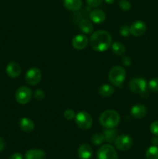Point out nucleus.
<instances>
[{
	"mask_svg": "<svg viewBox=\"0 0 158 159\" xmlns=\"http://www.w3.org/2000/svg\"><path fill=\"white\" fill-rule=\"evenodd\" d=\"M77 154L80 159H91L92 158L93 151L88 144H82L79 147Z\"/></svg>",
	"mask_w": 158,
	"mask_h": 159,
	"instance_id": "nucleus-13",
	"label": "nucleus"
},
{
	"mask_svg": "<svg viewBox=\"0 0 158 159\" xmlns=\"http://www.w3.org/2000/svg\"><path fill=\"white\" fill-rule=\"evenodd\" d=\"M103 134L105 137V141L108 143H112L118 137V131L116 129H115V127L105 128L103 131Z\"/></svg>",
	"mask_w": 158,
	"mask_h": 159,
	"instance_id": "nucleus-20",
	"label": "nucleus"
},
{
	"mask_svg": "<svg viewBox=\"0 0 158 159\" xmlns=\"http://www.w3.org/2000/svg\"><path fill=\"white\" fill-rule=\"evenodd\" d=\"M91 141L94 145H99V144H102L104 142L105 137H104L103 134L96 133L91 136Z\"/></svg>",
	"mask_w": 158,
	"mask_h": 159,
	"instance_id": "nucleus-24",
	"label": "nucleus"
},
{
	"mask_svg": "<svg viewBox=\"0 0 158 159\" xmlns=\"http://www.w3.org/2000/svg\"><path fill=\"white\" fill-rule=\"evenodd\" d=\"M147 159H158V147L157 146H151L147 149L146 152Z\"/></svg>",
	"mask_w": 158,
	"mask_h": 159,
	"instance_id": "nucleus-23",
	"label": "nucleus"
},
{
	"mask_svg": "<svg viewBox=\"0 0 158 159\" xmlns=\"http://www.w3.org/2000/svg\"><path fill=\"white\" fill-rule=\"evenodd\" d=\"M5 148V142H4V140L0 137V152L3 150V148Z\"/></svg>",
	"mask_w": 158,
	"mask_h": 159,
	"instance_id": "nucleus-35",
	"label": "nucleus"
},
{
	"mask_svg": "<svg viewBox=\"0 0 158 159\" xmlns=\"http://www.w3.org/2000/svg\"><path fill=\"white\" fill-rule=\"evenodd\" d=\"M79 27L84 34H91L93 31L92 22L86 18L82 19L79 23Z\"/></svg>",
	"mask_w": 158,
	"mask_h": 159,
	"instance_id": "nucleus-21",
	"label": "nucleus"
},
{
	"mask_svg": "<svg viewBox=\"0 0 158 159\" xmlns=\"http://www.w3.org/2000/svg\"><path fill=\"white\" fill-rule=\"evenodd\" d=\"M64 116L68 120H71L74 119V117H75V113H74V110H71V109H68V110H66L64 111Z\"/></svg>",
	"mask_w": 158,
	"mask_h": 159,
	"instance_id": "nucleus-27",
	"label": "nucleus"
},
{
	"mask_svg": "<svg viewBox=\"0 0 158 159\" xmlns=\"http://www.w3.org/2000/svg\"><path fill=\"white\" fill-rule=\"evenodd\" d=\"M34 98L37 100H42V99H43L45 98L44 92L42 89L36 90L35 93H34Z\"/></svg>",
	"mask_w": 158,
	"mask_h": 159,
	"instance_id": "nucleus-30",
	"label": "nucleus"
},
{
	"mask_svg": "<svg viewBox=\"0 0 158 159\" xmlns=\"http://www.w3.org/2000/svg\"><path fill=\"white\" fill-rule=\"evenodd\" d=\"M115 1L116 0H105V2L108 3V4H112V3H114Z\"/></svg>",
	"mask_w": 158,
	"mask_h": 159,
	"instance_id": "nucleus-36",
	"label": "nucleus"
},
{
	"mask_svg": "<svg viewBox=\"0 0 158 159\" xmlns=\"http://www.w3.org/2000/svg\"><path fill=\"white\" fill-rule=\"evenodd\" d=\"M146 30H147V25L143 21H141V20L134 22L130 26V34L136 37L143 35Z\"/></svg>",
	"mask_w": 158,
	"mask_h": 159,
	"instance_id": "nucleus-10",
	"label": "nucleus"
},
{
	"mask_svg": "<svg viewBox=\"0 0 158 159\" xmlns=\"http://www.w3.org/2000/svg\"><path fill=\"white\" fill-rule=\"evenodd\" d=\"M129 88L133 93L143 95L147 92L148 84L143 78H134L129 82Z\"/></svg>",
	"mask_w": 158,
	"mask_h": 159,
	"instance_id": "nucleus-4",
	"label": "nucleus"
},
{
	"mask_svg": "<svg viewBox=\"0 0 158 159\" xmlns=\"http://www.w3.org/2000/svg\"><path fill=\"white\" fill-rule=\"evenodd\" d=\"M122 62L125 66H129V65H131L132 61L130 59V57H129L128 56H124L122 58Z\"/></svg>",
	"mask_w": 158,
	"mask_h": 159,
	"instance_id": "nucleus-32",
	"label": "nucleus"
},
{
	"mask_svg": "<svg viewBox=\"0 0 158 159\" xmlns=\"http://www.w3.org/2000/svg\"><path fill=\"white\" fill-rule=\"evenodd\" d=\"M9 159H23V157L22 155V154L17 152V153H14L12 155H11L9 156Z\"/></svg>",
	"mask_w": 158,
	"mask_h": 159,
	"instance_id": "nucleus-33",
	"label": "nucleus"
},
{
	"mask_svg": "<svg viewBox=\"0 0 158 159\" xmlns=\"http://www.w3.org/2000/svg\"><path fill=\"white\" fill-rule=\"evenodd\" d=\"M98 92H99V94L102 97L107 98L111 96L114 93L115 88L112 85H108V84H104V85H102L99 87V91Z\"/></svg>",
	"mask_w": 158,
	"mask_h": 159,
	"instance_id": "nucleus-19",
	"label": "nucleus"
},
{
	"mask_svg": "<svg viewBox=\"0 0 158 159\" xmlns=\"http://www.w3.org/2000/svg\"><path fill=\"white\" fill-rule=\"evenodd\" d=\"M120 122V116L113 110H107L99 116V123L105 128L116 127Z\"/></svg>",
	"mask_w": 158,
	"mask_h": 159,
	"instance_id": "nucleus-2",
	"label": "nucleus"
},
{
	"mask_svg": "<svg viewBox=\"0 0 158 159\" xmlns=\"http://www.w3.org/2000/svg\"><path fill=\"white\" fill-rule=\"evenodd\" d=\"M45 158L46 154L41 149H30L25 154V159H45Z\"/></svg>",
	"mask_w": 158,
	"mask_h": 159,
	"instance_id": "nucleus-16",
	"label": "nucleus"
},
{
	"mask_svg": "<svg viewBox=\"0 0 158 159\" xmlns=\"http://www.w3.org/2000/svg\"><path fill=\"white\" fill-rule=\"evenodd\" d=\"M111 35L105 30H97L93 33L90 38V45L91 48L96 51H105L112 45Z\"/></svg>",
	"mask_w": 158,
	"mask_h": 159,
	"instance_id": "nucleus-1",
	"label": "nucleus"
},
{
	"mask_svg": "<svg viewBox=\"0 0 158 159\" xmlns=\"http://www.w3.org/2000/svg\"><path fill=\"white\" fill-rule=\"evenodd\" d=\"M90 20L91 22L96 24H100L103 23L105 20V13L101 9H94L89 14Z\"/></svg>",
	"mask_w": 158,
	"mask_h": 159,
	"instance_id": "nucleus-15",
	"label": "nucleus"
},
{
	"mask_svg": "<svg viewBox=\"0 0 158 159\" xmlns=\"http://www.w3.org/2000/svg\"><path fill=\"white\" fill-rule=\"evenodd\" d=\"M97 159H119V157L113 146L104 144L98 150Z\"/></svg>",
	"mask_w": 158,
	"mask_h": 159,
	"instance_id": "nucleus-6",
	"label": "nucleus"
},
{
	"mask_svg": "<svg viewBox=\"0 0 158 159\" xmlns=\"http://www.w3.org/2000/svg\"><path fill=\"white\" fill-rule=\"evenodd\" d=\"M152 144H153L154 146H157L158 145V136H155L152 138L151 140Z\"/></svg>",
	"mask_w": 158,
	"mask_h": 159,
	"instance_id": "nucleus-34",
	"label": "nucleus"
},
{
	"mask_svg": "<svg viewBox=\"0 0 158 159\" xmlns=\"http://www.w3.org/2000/svg\"><path fill=\"white\" fill-rule=\"evenodd\" d=\"M126 73L123 67L114 66L110 69L108 72V80L115 86L120 87L125 79Z\"/></svg>",
	"mask_w": 158,
	"mask_h": 159,
	"instance_id": "nucleus-3",
	"label": "nucleus"
},
{
	"mask_svg": "<svg viewBox=\"0 0 158 159\" xmlns=\"http://www.w3.org/2000/svg\"><path fill=\"white\" fill-rule=\"evenodd\" d=\"M33 93L30 89L27 86H21L16 90L15 98L16 102L20 105H26L30 101Z\"/></svg>",
	"mask_w": 158,
	"mask_h": 159,
	"instance_id": "nucleus-7",
	"label": "nucleus"
},
{
	"mask_svg": "<svg viewBox=\"0 0 158 159\" xmlns=\"http://www.w3.org/2000/svg\"><path fill=\"white\" fill-rule=\"evenodd\" d=\"M75 123L81 130H88L91 127L93 120L91 115L85 111H81L75 115Z\"/></svg>",
	"mask_w": 158,
	"mask_h": 159,
	"instance_id": "nucleus-5",
	"label": "nucleus"
},
{
	"mask_svg": "<svg viewBox=\"0 0 158 159\" xmlns=\"http://www.w3.org/2000/svg\"><path fill=\"white\" fill-rule=\"evenodd\" d=\"M112 50L115 54L119 56L124 54L125 51V46L120 42H115L114 43H112Z\"/></svg>",
	"mask_w": 158,
	"mask_h": 159,
	"instance_id": "nucleus-22",
	"label": "nucleus"
},
{
	"mask_svg": "<svg viewBox=\"0 0 158 159\" xmlns=\"http://www.w3.org/2000/svg\"><path fill=\"white\" fill-rule=\"evenodd\" d=\"M150 131L155 136H158V121H153L150 124Z\"/></svg>",
	"mask_w": 158,
	"mask_h": 159,
	"instance_id": "nucleus-29",
	"label": "nucleus"
},
{
	"mask_svg": "<svg viewBox=\"0 0 158 159\" xmlns=\"http://www.w3.org/2000/svg\"><path fill=\"white\" fill-rule=\"evenodd\" d=\"M42 78L41 71L38 68L33 67L29 68L26 73L25 79H26V83L30 85H36L40 82Z\"/></svg>",
	"mask_w": 158,
	"mask_h": 159,
	"instance_id": "nucleus-9",
	"label": "nucleus"
},
{
	"mask_svg": "<svg viewBox=\"0 0 158 159\" xmlns=\"http://www.w3.org/2000/svg\"><path fill=\"white\" fill-rule=\"evenodd\" d=\"M6 73L12 79L19 77L21 74V67L17 62L11 61L6 66Z\"/></svg>",
	"mask_w": 158,
	"mask_h": 159,
	"instance_id": "nucleus-12",
	"label": "nucleus"
},
{
	"mask_svg": "<svg viewBox=\"0 0 158 159\" xmlns=\"http://www.w3.org/2000/svg\"><path fill=\"white\" fill-rule=\"evenodd\" d=\"M64 6L70 11H77L81 8V0H64Z\"/></svg>",
	"mask_w": 158,
	"mask_h": 159,
	"instance_id": "nucleus-18",
	"label": "nucleus"
},
{
	"mask_svg": "<svg viewBox=\"0 0 158 159\" xmlns=\"http://www.w3.org/2000/svg\"><path fill=\"white\" fill-rule=\"evenodd\" d=\"M86 2L89 7L95 8L100 6L101 3L102 2V0H86Z\"/></svg>",
	"mask_w": 158,
	"mask_h": 159,
	"instance_id": "nucleus-31",
	"label": "nucleus"
},
{
	"mask_svg": "<svg viewBox=\"0 0 158 159\" xmlns=\"http://www.w3.org/2000/svg\"><path fill=\"white\" fill-rule=\"evenodd\" d=\"M148 89L153 93H158V78H153L148 82Z\"/></svg>",
	"mask_w": 158,
	"mask_h": 159,
	"instance_id": "nucleus-25",
	"label": "nucleus"
},
{
	"mask_svg": "<svg viewBox=\"0 0 158 159\" xmlns=\"http://www.w3.org/2000/svg\"><path fill=\"white\" fill-rule=\"evenodd\" d=\"M130 113L132 116L136 119H143L147 115V109L145 106L137 104L132 107Z\"/></svg>",
	"mask_w": 158,
	"mask_h": 159,
	"instance_id": "nucleus-14",
	"label": "nucleus"
},
{
	"mask_svg": "<svg viewBox=\"0 0 158 159\" xmlns=\"http://www.w3.org/2000/svg\"><path fill=\"white\" fill-rule=\"evenodd\" d=\"M133 144V140L129 135L122 134L119 135L115 140L114 144L116 149L122 152H125L129 149Z\"/></svg>",
	"mask_w": 158,
	"mask_h": 159,
	"instance_id": "nucleus-8",
	"label": "nucleus"
},
{
	"mask_svg": "<svg viewBox=\"0 0 158 159\" xmlns=\"http://www.w3.org/2000/svg\"><path fill=\"white\" fill-rule=\"evenodd\" d=\"M119 6L124 11H128L131 9V4L128 0H120L119 2Z\"/></svg>",
	"mask_w": 158,
	"mask_h": 159,
	"instance_id": "nucleus-26",
	"label": "nucleus"
},
{
	"mask_svg": "<svg viewBox=\"0 0 158 159\" xmlns=\"http://www.w3.org/2000/svg\"><path fill=\"white\" fill-rule=\"evenodd\" d=\"M88 40L86 36L83 34H77L72 39V46L76 50H83L87 47Z\"/></svg>",
	"mask_w": 158,
	"mask_h": 159,
	"instance_id": "nucleus-11",
	"label": "nucleus"
},
{
	"mask_svg": "<svg viewBox=\"0 0 158 159\" xmlns=\"http://www.w3.org/2000/svg\"><path fill=\"white\" fill-rule=\"evenodd\" d=\"M19 125H20V129L26 133L33 131L34 130V127H35L33 121L26 117L21 118L19 122Z\"/></svg>",
	"mask_w": 158,
	"mask_h": 159,
	"instance_id": "nucleus-17",
	"label": "nucleus"
},
{
	"mask_svg": "<svg viewBox=\"0 0 158 159\" xmlns=\"http://www.w3.org/2000/svg\"><path fill=\"white\" fill-rule=\"evenodd\" d=\"M119 34H121V36L124 37H128L130 34V27H129L128 26H122L120 27V30H119Z\"/></svg>",
	"mask_w": 158,
	"mask_h": 159,
	"instance_id": "nucleus-28",
	"label": "nucleus"
}]
</instances>
